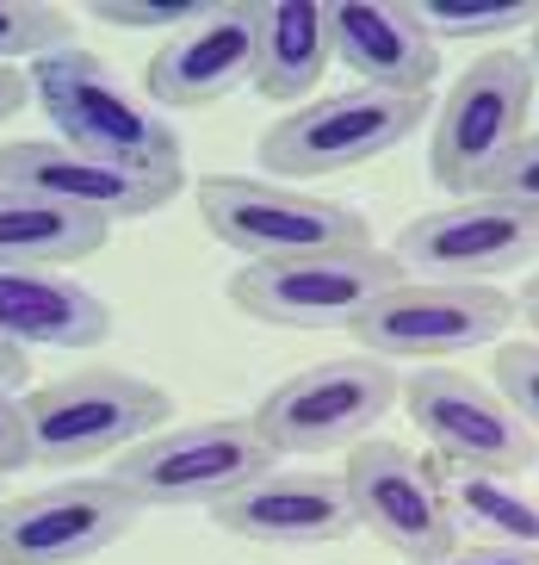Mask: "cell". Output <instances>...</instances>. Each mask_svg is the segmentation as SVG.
<instances>
[{"label": "cell", "mask_w": 539, "mask_h": 565, "mask_svg": "<svg viewBox=\"0 0 539 565\" xmlns=\"http://www.w3.org/2000/svg\"><path fill=\"white\" fill-rule=\"evenodd\" d=\"M32 94L56 118V143L143 174H186L180 131L94 51H50L32 63Z\"/></svg>", "instance_id": "1"}, {"label": "cell", "mask_w": 539, "mask_h": 565, "mask_svg": "<svg viewBox=\"0 0 539 565\" xmlns=\"http://www.w3.org/2000/svg\"><path fill=\"white\" fill-rule=\"evenodd\" d=\"M19 411H25V448L37 466H94L168 429L174 398L125 366H82L68 380L25 392Z\"/></svg>", "instance_id": "2"}, {"label": "cell", "mask_w": 539, "mask_h": 565, "mask_svg": "<svg viewBox=\"0 0 539 565\" xmlns=\"http://www.w3.org/2000/svg\"><path fill=\"white\" fill-rule=\"evenodd\" d=\"M193 200L205 231L242 262H304V255L373 249V231L354 205L267 181V174H198Z\"/></svg>", "instance_id": "3"}, {"label": "cell", "mask_w": 539, "mask_h": 565, "mask_svg": "<svg viewBox=\"0 0 539 565\" xmlns=\"http://www.w3.org/2000/svg\"><path fill=\"white\" fill-rule=\"evenodd\" d=\"M533 68L527 51H491L472 68H459V82L441 94L428 118V174L453 200L491 193V174L508 162V150L527 137L533 113Z\"/></svg>", "instance_id": "4"}, {"label": "cell", "mask_w": 539, "mask_h": 565, "mask_svg": "<svg viewBox=\"0 0 539 565\" xmlns=\"http://www.w3.org/2000/svg\"><path fill=\"white\" fill-rule=\"evenodd\" d=\"M267 466H279V454L255 429V416H205V423L155 429L131 454H118L112 479L143 510H217Z\"/></svg>", "instance_id": "5"}, {"label": "cell", "mask_w": 539, "mask_h": 565, "mask_svg": "<svg viewBox=\"0 0 539 565\" xmlns=\"http://www.w3.org/2000/svg\"><path fill=\"white\" fill-rule=\"evenodd\" d=\"M428 118H434L428 100L347 87V94L304 100L285 118H273L261 137V168L267 181H285V186L316 181V174H347V168H366L378 156L403 150Z\"/></svg>", "instance_id": "6"}, {"label": "cell", "mask_w": 539, "mask_h": 565, "mask_svg": "<svg viewBox=\"0 0 539 565\" xmlns=\"http://www.w3.org/2000/svg\"><path fill=\"white\" fill-rule=\"evenodd\" d=\"M521 317L515 292L503 286H459V280H397L373 311L354 323L359 354L378 361H416V366H446L472 349L503 342L508 323Z\"/></svg>", "instance_id": "7"}, {"label": "cell", "mask_w": 539, "mask_h": 565, "mask_svg": "<svg viewBox=\"0 0 539 565\" xmlns=\"http://www.w3.org/2000/svg\"><path fill=\"white\" fill-rule=\"evenodd\" d=\"M403 262L385 249L304 255V262H248L229 274V305L273 330H354L391 286Z\"/></svg>", "instance_id": "8"}, {"label": "cell", "mask_w": 539, "mask_h": 565, "mask_svg": "<svg viewBox=\"0 0 539 565\" xmlns=\"http://www.w3.org/2000/svg\"><path fill=\"white\" fill-rule=\"evenodd\" d=\"M403 398L391 361L378 354H347V361H316L292 380H279L261 404H255V429L273 441V454H335L359 448L373 435L378 416H391Z\"/></svg>", "instance_id": "9"}, {"label": "cell", "mask_w": 539, "mask_h": 565, "mask_svg": "<svg viewBox=\"0 0 539 565\" xmlns=\"http://www.w3.org/2000/svg\"><path fill=\"white\" fill-rule=\"evenodd\" d=\"M342 484L359 529L373 534L378 547H391L403 565H428L459 547V522L441 491V472H434V460L409 454L403 441L366 435L359 448H347Z\"/></svg>", "instance_id": "10"}, {"label": "cell", "mask_w": 539, "mask_h": 565, "mask_svg": "<svg viewBox=\"0 0 539 565\" xmlns=\"http://www.w3.org/2000/svg\"><path fill=\"white\" fill-rule=\"evenodd\" d=\"M403 411L434 448V460L496 472V479H521L533 466L539 435L508 411V398L491 380H472L459 366H422L403 380Z\"/></svg>", "instance_id": "11"}, {"label": "cell", "mask_w": 539, "mask_h": 565, "mask_svg": "<svg viewBox=\"0 0 539 565\" xmlns=\"http://www.w3.org/2000/svg\"><path fill=\"white\" fill-rule=\"evenodd\" d=\"M539 255V212L496 193L453 200L441 212L409 217L397 231V262L416 280H459V286H496V274L527 267Z\"/></svg>", "instance_id": "12"}, {"label": "cell", "mask_w": 539, "mask_h": 565, "mask_svg": "<svg viewBox=\"0 0 539 565\" xmlns=\"http://www.w3.org/2000/svg\"><path fill=\"white\" fill-rule=\"evenodd\" d=\"M143 503L106 479H63L0 503V565H82L137 529Z\"/></svg>", "instance_id": "13"}, {"label": "cell", "mask_w": 539, "mask_h": 565, "mask_svg": "<svg viewBox=\"0 0 539 565\" xmlns=\"http://www.w3.org/2000/svg\"><path fill=\"white\" fill-rule=\"evenodd\" d=\"M0 186L50 200L63 212L99 217V224H118V217H149L162 205H174L186 174H143V168H118V162L68 150L56 137L50 143L44 137H19V143H0Z\"/></svg>", "instance_id": "14"}, {"label": "cell", "mask_w": 539, "mask_h": 565, "mask_svg": "<svg viewBox=\"0 0 539 565\" xmlns=\"http://www.w3.org/2000/svg\"><path fill=\"white\" fill-rule=\"evenodd\" d=\"M255 44H261V0H217L212 19L162 38L143 68V94L155 113H198L236 87H255Z\"/></svg>", "instance_id": "15"}, {"label": "cell", "mask_w": 539, "mask_h": 565, "mask_svg": "<svg viewBox=\"0 0 539 565\" xmlns=\"http://www.w3.org/2000/svg\"><path fill=\"white\" fill-rule=\"evenodd\" d=\"M212 522L255 547H328L359 529L342 472H304V466H267L255 484L217 503Z\"/></svg>", "instance_id": "16"}, {"label": "cell", "mask_w": 539, "mask_h": 565, "mask_svg": "<svg viewBox=\"0 0 539 565\" xmlns=\"http://www.w3.org/2000/svg\"><path fill=\"white\" fill-rule=\"evenodd\" d=\"M328 44L366 94L428 100V87L441 82V44L422 32L416 7L397 0H328Z\"/></svg>", "instance_id": "17"}, {"label": "cell", "mask_w": 539, "mask_h": 565, "mask_svg": "<svg viewBox=\"0 0 539 565\" xmlns=\"http://www.w3.org/2000/svg\"><path fill=\"white\" fill-rule=\"evenodd\" d=\"M0 335L13 349H99L112 335V305L50 267H0Z\"/></svg>", "instance_id": "18"}, {"label": "cell", "mask_w": 539, "mask_h": 565, "mask_svg": "<svg viewBox=\"0 0 539 565\" xmlns=\"http://www.w3.org/2000/svg\"><path fill=\"white\" fill-rule=\"evenodd\" d=\"M328 0H261V44H255V94L292 113L328 75Z\"/></svg>", "instance_id": "19"}, {"label": "cell", "mask_w": 539, "mask_h": 565, "mask_svg": "<svg viewBox=\"0 0 539 565\" xmlns=\"http://www.w3.org/2000/svg\"><path fill=\"white\" fill-rule=\"evenodd\" d=\"M106 236H112V224H99V217L63 212L50 200L0 186V267H50V274H63V267L106 249Z\"/></svg>", "instance_id": "20"}, {"label": "cell", "mask_w": 539, "mask_h": 565, "mask_svg": "<svg viewBox=\"0 0 539 565\" xmlns=\"http://www.w3.org/2000/svg\"><path fill=\"white\" fill-rule=\"evenodd\" d=\"M434 472H441V491H446V503H453L459 529L484 534L491 547L539 553V498L515 491V479L472 472V466H446V460H434Z\"/></svg>", "instance_id": "21"}, {"label": "cell", "mask_w": 539, "mask_h": 565, "mask_svg": "<svg viewBox=\"0 0 539 565\" xmlns=\"http://www.w3.org/2000/svg\"><path fill=\"white\" fill-rule=\"evenodd\" d=\"M416 19L434 44H477V38H503V32H533L539 25V0H416Z\"/></svg>", "instance_id": "22"}, {"label": "cell", "mask_w": 539, "mask_h": 565, "mask_svg": "<svg viewBox=\"0 0 539 565\" xmlns=\"http://www.w3.org/2000/svg\"><path fill=\"white\" fill-rule=\"evenodd\" d=\"M68 38H75L68 7H50V0H0V68L68 51Z\"/></svg>", "instance_id": "23"}, {"label": "cell", "mask_w": 539, "mask_h": 565, "mask_svg": "<svg viewBox=\"0 0 539 565\" xmlns=\"http://www.w3.org/2000/svg\"><path fill=\"white\" fill-rule=\"evenodd\" d=\"M217 0H87L82 13L94 25H118V32H186L198 19H212Z\"/></svg>", "instance_id": "24"}, {"label": "cell", "mask_w": 539, "mask_h": 565, "mask_svg": "<svg viewBox=\"0 0 539 565\" xmlns=\"http://www.w3.org/2000/svg\"><path fill=\"white\" fill-rule=\"evenodd\" d=\"M491 385L508 398V411L539 435V342H496Z\"/></svg>", "instance_id": "25"}, {"label": "cell", "mask_w": 539, "mask_h": 565, "mask_svg": "<svg viewBox=\"0 0 539 565\" xmlns=\"http://www.w3.org/2000/svg\"><path fill=\"white\" fill-rule=\"evenodd\" d=\"M491 193L496 200L527 205V212H539V131H527L521 143L508 150V162L491 174Z\"/></svg>", "instance_id": "26"}, {"label": "cell", "mask_w": 539, "mask_h": 565, "mask_svg": "<svg viewBox=\"0 0 539 565\" xmlns=\"http://www.w3.org/2000/svg\"><path fill=\"white\" fill-rule=\"evenodd\" d=\"M25 460H32V448H25V411H19V398L0 385V479Z\"/></svg>", "instance_id": "27"}, {"label": "cell", "mask_w": 539, "mask_h": 565, "mask_svg": "<svg viewBox=\"0 0 539 565\" xmlns=\"http://www.w3.org/2000/svg\"><path fill=\"white\" fill-rule=\"evenodd\" d=\"M428 565H539V553H527V547H491V541H477V547H453V553H441V559H428Z\"/></svg>", "instance_id": "28"}, {"label": "cell", "mask_w": 539, "mask_h": 565, "mask_svg": "<svg viewBox=\"0 0 539 565\" xmlns=\"http://www.w3.org/2000/svg\"><path fill=\"white\" fill-rule=\"evenodd\" d=\"M25 100H32V82H25L19 68H0V118H13Z\"/></svg>", "instance_id": "29"}, {"label": "cell", "mask_w": 539, "mask_h": 565, "mask_svg": "<svg viewBox=\"0 0 539 565\" xmlns=\"http://www.w3.org/2000/svg\"><path fill=\"white\" fill-rule=\"evenodd\" d=\"M25 373H32V366H25V349H13V342L0 335V385H7V392H19V385H25Z\"/></svg>", "instance_id": "30"}, {"label": "cell", "mask_w": 539, "mask_h": 565, "mask_svg": "<svg viewBox=\"0 0 539 565\" xmlns=\"http://www.w3.org/2000/svg\"><path fill=\"white\" fill-rule=\"evenodd\" d=\"M515 305H521V317L533 323V342H539V274H527V286L515 292Z\"/></svg>", "instance_id": "31"}, {"label": "cell", "mask_w": 539, "mask_h": 565, "mask_svg": "<svg viewBox=\"0 0 539 565\" xmlns=\"http://www.w3.org/2000/svg\"><path fill=\"white\" fill-rule=\"evenodd\" d=\"M527 68H533V87H539V25H533V38H527Z\"/></svg>", "instance_id": "32"}]
</instances>
